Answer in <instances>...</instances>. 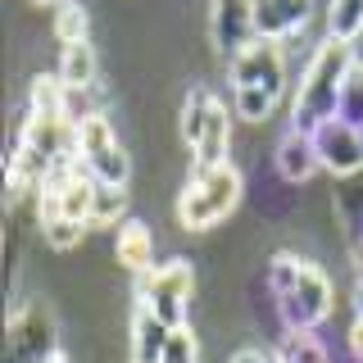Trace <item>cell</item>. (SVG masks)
<instances>
[{
	"mask_svg": "<svg viewBox=\"0 0 363 363\" xmlns=\"http://www.w3.org/2000/svg\"><path fill=\"white\" fill-rule=\"evenodd\" d=\"M350 68H354L350 41L327 37L313 50V60H309V68H304V77H300V96H295V128L300 132H313V128H323L327 118H336L340 86H345Z\"/></svg>",
	"mask_w": 363,
	"mask_h": 363,
	"instance_id": "obj_1",
	"label": "cell"
},
{
	"mask_svg": "<svg viewBox=\"0 0 363 363\" xmlns=\"http://www.w3.org/2000/svg\"><path fill=\"white\" fill-rule=\"evenodd\" d=\"M241 204V173H236L232 164L223 168H204V173H196V182H191L186 191H182L177 200V218L186 232H204V227L223 223L227 213Z\"/></svg>",
	"mask_w": 363,
	"mask_h": 363,
	"instance_id": "obj_2",
	"label": "cell"
},
{
	"mask_svg": "<svg viewBox=\"0 0 363 363\" xmlns=\"http://www.w3.org/2000/svg\"><path fill=\"white\" fill-rule=\"evenodd\" d=\"M191 286H196V272L191 264H159L141 277V304L155 309L168 327H186V304H191Z\"/></svg>",
	"mask_w": 363,
	"mask_h": 363,
	"instance_id": "obj_3",
	"label": "cell"
},
{
	"mask_svg": "<svg viewBox=\"0 0 363 363\" xmlns=\"http://www.w3.org/2000/svg\"><path fill=\"white\" fill-rule=\"evenodd\" d=\"M232 86H259V91L281 96V86H286V55H281V45L259 37L241 55H232Z\"/></svg>",
	"mask_w": 363,
	"mask_h": 363,
	"instance_id": "obj_4",
	"label": "cell"
},
{
	"mask_svg": "<svg viewBox=\"0 0 363 363\" xmlns=\"http://www.w3.org/2000/svg\"><path fill=\"white\" fill-rule=\"evenodd\" d=\"M281 318H286L291 332H309L313 323H323L327 313H332V281H327V272H318L304 264L300 281H295L291 295H281Z\"/></svg>",
	"mask_w": 363,
	"mask_h": 363,
	"instance_id": "obj_5",
	"label": "cell"
},
{
	"mask_svg": "<svg viewBox=\"0 0 363 363\" xmlns=\"http://www.w3.org/2000/svg\"><path fill=\"white\" fill-rule=\"evenodd\" d=\"M313 145H318L323 168L336 177H350L363 168V136H359V128H350L340 118H327L323 128H313Z\"/></svg>",
	"mask_w": 363,
	"mask_h": 363,
	"instance_id": "obj_6",
	"label": "cell"
},
{
	"mask_svg": "<svg viewBox=\"0 0 363 363\" xmlns=\"http://www.w3.org/2000/svg\"><path fill=\"white\" fill-rule=\"evenodd\" d=\"M250 41H259L255 32V0H213V45L232 60Z\"/></svg>",
	"mask_w": 363,
	"mask_h": 363,
	"instance_id": "obj_7",
	"label": "cell"
},
{
	"mask_svg": "<svg viewBox=\"0 0 363 363\" xmlns=\"http://www.w3.org/2000/svg\"><path fill=\"white\" fill-rule=\"evenodd\" d=\"M313 14V0H255V32L268 41H281L286 32L304 28Z\"/></svg>",
	"mask_w": 363,
	"mask_h": 363,
	"instance_id": "obj_8",
	"label": "cell"
},
{
	"mask_svg": "<svg viewBox=\"0 0 363 363\" xmlns=\"http://www.w3.org/2000/svg\"><path fill=\"white\" fill-rule=\"evenodd\" d=\"M168 336H173V327H168L155 309H145V304L136 300V313H132V363H164Z\"/></svg>",
	"mask_w": 363,
	"mask_h": 363,
	"instance_id": "obj_9",
	"label": "cell"
},
{
	"mask_svg": "<svg viewBox=\"0 0 363 363\" xmlns=\"http://www.w3.org/2000/svg\"><path fill=\"white\" fill-rule=\"evenodd\" d=\"M318 168H323V159H318L313 132L291 128V132H286V141L277 145V173L286 177V182H309Z\"/></svg>",
	"mask_w": 363,
	"mask_h": 363,
	"instance_id": "obj_10",
	"label": "cell"
},
{
	"mask_svg": "<svg viewBox=\"0 0 363 363\" xmlns=\"http://www.w3.org/2000/svg\"><path fill=\"white\" fill-rule=\"evenodd\" d=\"M227 136H232V123H227V109L213 105L209 123H204V136L196 141V173H204V168H223L227 164Z\"/></svg>",
	"mask_w": 363,
	"mask_h": 363,
	"instance_id": "obj_11",
	"label": "cell"
},
{
	"mask_svg": "<svg viewBox=\"0 0 363 363\" xmlns=\"http://www.w3.org/2000/svg\"><path fill=\"white\" fill-rule=\"evenodd\" d=\"M60 77H64L73 91H86L91 82H96V50H91V41H68V45H64Z\"/></svg>",
	"mask_w": 363,
	"mask_h": 363,
	"instance_id": "obj_12",
	"label": "cell"
},
{
	"mask_svg": "<svg viewBox=\"0 0 363 363\" xmlns=\"http://www.w3.org/2000/svg\"><path fill=\"white\" fill-rule=\"evenodd\" d=\"M150 250H155V241H150V232H145L141 223H128L118 232V259H123V268H132V272H150L155 268V259H150Z\"/></svg>",
	"mask_w": 363,
	"mask_h": 363,
	"instance_id": "obj_13",
	"label": "cell"
},
{
	"mask_svg": "<svg viewBox=\"0 0 363 363\" xmlns=\"http://www.w3.org/2000/svg\"><path fill=\"white\" fill-rule=\"evenodd\" d=\"M82 168H86L96 182H105V186H128V177H132V159H128V150H123V145H109V150L82 159Z\"/></svg>",
	"mask_w": 363,
	"mask_h": 363,
	"instance_id": "obj_14",
	"label": "cell"
},
{
	"mask_svg": "<svg viewBox=\"0 0 363 363\" xmlns=\"http://www.w3.org/2000/svg\"><path fill=\"white\" fill-rule=\"evenodd\" d=\"M213 105H218V100H213L204 86H196V91L186 96V105H182V141H186L191 150H196V141L204 136V123H209Z\"/></svg>",
	"mask_w": 363,
	"mask_h": 363,
	"instance_id": "obj_15",
	"label": "cell"
},
{
	"mask_svg": "<svg viewBox=\"0 0 363 363\" xmlns=\"http://www.w3.org/2000/svg\"><path fill=\"white\" fill-rule=\"evenodd\" d=\"M68 96H73V86L64 82L60 73H45V77H37L32 82V113H64L68 118Z\"/></svg>",
	"mask_w": 363,
	"mask_h": 363,
	"instance_id": "obj_16",
	"label": "cell"
},
{
	"mask_svg": "<svg viewBox=\"0 0 363 363\" xmlns=\"http://www.w3.org/2000/svg\"><path fill=\"white\" fill-rule=\"evenodd\" d=\"M109 145H118V141H113L109 118H105V113H86V118L77 123V164L91 159V155H100V150H109Z\"/></svg>",
	"mask_w": 363,
	"mask_h": 363,
	"instance_id": "obj_17",
	"label": "cell"
},
{
	"mask_svg": "<svg viewBox=\"0 0 363 363\" xmlns=\"http://www.w3.org/2000/svg\"><path fill=\"white\" fill-rule=\"evenodd\" d=\"M363 32V0H332V18H327V37L354 41Z\"/></svg>",
	"mask_w": 363,
	"mask_h": 363,
	"instance_id": "obj_18",
	"label": "cell"
},
{
	"mask_svg": "<svg viewBox=\"0 0 363 363\" xmlns=\"http://www.w3.org/2000/svg\"><path fill=\"white\" fill-rule=\"evenodd\" d=\"M123 209H128V186H105L96 182V204H91V227H105V223H118Z\"/></svg>",
	"mask_w": 363,
	"mask_h": 363,
	"instance_id": "obj_19",
	"label": "cell"
},
{
	"mask_svg": "<svg viewBox=\"0 0 363 363\" xmlns=\"http://www.w3.org/2000/svg\"><path fill=\"white\" fill-rule=\"evenodd\" d=\"M236 91V113H241L245 123H264L272 109H277L281 96H272V91H259V86H232Z\"/></svg>",
	"mask_w": 363,
	"mask_h": 363,
	"instance_id": "obj_20",
	"label": "cell"
},
{
	"mask_svg": "<svg viewBox=\"0 0 363 363\" xmlns=\"http://www.w3.org/2000/svg\"><path fill=\"white\" fill-rule=\"evenodd\" d=\"M340 123H350V128H363V68L354 64L345 77V86H340V109H336Z\"/></svg>",
	"mask_w": 363,
	"mask_h": 363,
	"instance_id": "obj_21",
	"label": "cell"
},
{
	"mask_svg": "<svg viewBox=\"0 0 363 363\" xmlns=\"http://www.w3.org/2000/svg\"><path fill=\"white\" fill-rule=\"evenodd\" d=\"M277 363H332V359H327V350L318 345L309 332H286V340H281V359H277Z\"/></svg>",
	"mask_w": 363,
	"mask_h": 363,
	"instance_id": "obj_22",
	"label": "cell"
},
{
	"mask_svg": "<svg viewBox=\"0 0 363 363\" xmlns=\"http://www.w3.org/2000/svg\"><path fill=\"white\" fill-rule=\"evenodd\" d=\"M41 236H45L50 250H73V245H82L86 223H77V218H41Z\"/></svg>",
	"mask_w": 363,
	"mask_h": 363,
	"instance_id": "obj_23",
	"label": "cell"
},
{
	"mask_svg": "<svg viewBox=\"0 0 363 363\" xmlns=\"http://www.w3.org/2000/svg\"><path fill=\"white\" fill-rule=\"evenodd\" d=\"M300 272H304V264L295 255H277L272 259V268H268V286H272V295H291L295 291V281H300Z\"/></svg>",
	"mask_w": 363,
	"mask_h": 363,
	"instance_id": "obj_24",
	"label": "cell"
},
{
	"mask_svg": "<svg viewBox=\"0 0 363 363\" xmlns=\"http://www.w3.org/2000/svg\"><path fill=\"white\" fill-rule=\"evenodd\" d=\"M55 37H60L64 45H68V41H86V14H82V5L64 0L60 14H55Z\"/></svg>",
	"mask_w": 363,
	"mask_h": 363,
	"instance_id": "obj_25",
	"label": "cell"
},
{
	"mask_svg": "<svg viewBox=\"0 0 363 363\" xmlns=\"http://www.w3.org/2000/svg\"><path fill=\"white\" fill-rule=\"evenodd\" d=\"M164 363H200V340H196L191 327H173L168 350H164Z\"/></svg>",
	"mask_w": 363,
	"mask_h": 363,
	"instance_id": "obj_26",
	"label": "cell"
},
{
	"mask_svg": "<svg viewBox=\"0 0 363 363\" xmlns=\"http://www.w3.org/2000/svg\"><path fill=\"white\" fill-rule=\"evenodd\" d=\"M354 313H363V241L354 250Z\"/></svg>",
	"mask_w": 363,
	"mask_h": 363,
	"instance_id": "obj_27",
	"label": "cell"
},
{
	"mask_svg": "<svg viewBox=\"0 0 363 363\" xmlns=\"http://www.w3.org/2000/svg\"><path fill=\"white\" fill-rule=\"evenodd\" d=\"M350 350H354V359L363 363V313H354V327H350Z\"/></svg>",
	"mask_w": 363,
	"mask_h": 363,
	"instance_id": "obj_28",
	"label": "cell"
},
{
	"mask_svg": "<svg viewBox=\"0 0 363 363\" xmlns=\"http://www.w3.org/2000/svg\"><path fill=\"white\" fill-rule=\"evenodd\" d=\"M232 363H272V359L264 354V350H236V354H232Z\"/></svg>",
	"mask_w": 363,
	"mask_h": 363,
	"instance_id": "obj_29",
	"label": "cell"
},
{
	"mask_svg": "<svg viewBox=\"0 0 363 363\" xmlns=\"http://www.w3.org/2000/svg\"><path fill=\"white\" fill-rule=\"evenodd\" d=\"M350 55H354V64L363 68V32H359V37H354V41H350Z\"/></svg>",
	"mask_w": 363,
	"mask_h": 363,
	"instance_id": "obj_30",
	"label": "cell"
},
{
	"mask_svg": "<svg viewBox=\"0 0 363 363\" xmlns=\"http://www.w3.org/2000/svg\"><path fill=\"white\" fill-rule=\"evenodd\" d=\"M37 5H64V0H37Z\"/></svg>",
	"mask_w": 363,
	"mask_h": 363,
	"instance_id": "obj_31",
	"label": "cell"
},
{
	"mask_svg": "<svg viewBox=\"0 0 363 363\" xmlns=\"http://www.w3.org/2000/svg\"><path fill=\"white\" fill-rule=\"evenodd\" d=\"M55 363H60V359H55Z\"/></svg>",
	"mask_w": 363,
	"mask_h": 363,
	"instance_id": "obj_32",
	"label": "cell"
}]
</instances>
